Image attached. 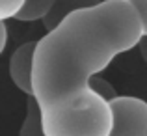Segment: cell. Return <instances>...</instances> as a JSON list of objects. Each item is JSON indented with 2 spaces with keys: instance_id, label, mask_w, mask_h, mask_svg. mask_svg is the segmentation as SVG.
Instances as JSON below:
<instances>
[{
  "instance_id": "1",
  "label": "cell",
  "mask_w": 147,
  "mask_h": 136,
  "mask_svg": "<svg viewBox=\"0 0 147 136\" xmlns=\"http://www.w3.org/2000/svg\"><path fill=\"white\" fill-rule=\"evenodd\" d=\"M147 36L125 0H100L63 17L36 41L32 99L39 110H69L86 103L91 76Z\"/></svg>"
},
{
  "instance_id": "2",
  "label": "cell",
  "mask_w": 147,
  "mask_h": 136,
  "mask_svg": "<svg viewBox=\"0 0 147 136\" xmlns=\"http://www.w3.org/2000/svg\"><path fill=\"white\" fill-rule=\"evenodd\" d=\"M45 136H108L112 116L108 101L90 90L86 103L69 110H39Z\"/></svg>"
},
{
  "instance_id": "3",
  "label": "cell",
  "mask_w": 147,
  "mask_h": 136,
  "mask_svg": "<svg viewBox=\"0 0 147 136\" xmlns=\"http://www.w3.org/2000/svg\"><path fill=\"white\" fill-rule=\"evenodd\" d=\"M112 125L108 136H147V103L134 95H115L108 101Z\"/></svg>"
},
{
  "instance_id": "4",
  "label": "cell",
  "mask_w": 147,
  "mask_h": 136,
  "mask_svg": "<svg viewBox=\"0 0 147 136\" xmlns=\"http://www.w3.org/2000/svg\"><path fill=\"white\" fill-rule=\"evenodd\" d=\"M36 41H24L19 45L17 49L11 52L9 64H7V71H9V78L13 84L19 88L22 93L32 97V54Z\"/></svg>"
},
{
  "instance_id": "5",
  "label": "cell",
  "mask_w": 147,
  "mask_h": 136,
  "mask_svg": "<svg viewBox=\"0 0 147 136\" xmlns=\"http://www.w3.org/2000/svg\"><path fill=\"white\" fill-rule=\"evenodd\" d=\"M99 2L100 0H54L47 15L41 19V22H43L45 30H52L69 13H73L76 9H84V7H91Z\"/></svg>"
},
{
  "instance_id": "6",
  "label": "cell",
  "mask_w": 147,
  "mask_h": 136,
  "mask_svg": "<svg viewBox=\"0 0 147 136\" xmlns=\"http://www.w3.org/2000/svg\"><path fill=\"white\" fill-rule=\"evenodd\" d=\"M52 2L54 0H24L19 13L15 15V21H22V22L41 21L50 9Z\"/></svg>"
},
{
  "instance_id": "7",
  "label": "cell",
  "mask_w": 147,
  "mask_h": 136,
  "mask_svg": "<svg viewBox=\"0 0 147 136\" xmlns=\"http://www.w3.org/2000/svg\"><path fill=\"white\" fill-rule=\"evenodd\" d=\"M19 136H45L39 123V108L32 97H28L26 101V116L19 131Z\"/></svg>"
},
{
  "instance_id": "8",
  "label": "cell",
  "mask_w": 147,
  "mask_h": 136,
  "mask_svg": "<svg viewBox=\"0 0 147 136\" xmlns=\"http://www.w3.org/2000/svg\"><path fill=\"white\" fill-rule=\"evenodd\" d=\"M88 88H90L95 95H99L100 99H104V101H110V99H114V97L117 95L115 90H114V86H112L106 78H102L100 75L91 76L90 82H88Z\"/></svg>"
},
{
  "instance_id": "9",
  "label": "cell",
  "mask_w": 147,
  "mask_h": 136,
  "mask_svg": "<svg viewBox=\"0 0 147 136\" xmlns=\"http://www.w3.org/2000/svg\"><path fill=\"white\" fill-rule=\"evenodd\" d=\"M24 0H0V22L7 19H15Z\"/></svg>"
},
{
  "instance_id": "10",
  "label": "cell",
  "mask_w": 147,
  "mask_h": 136,
  "mask_svg": "<svg viewBox=\"0 0 147 136\" xmlns=\"http://www.w3.org/2000/svg\"><path fill=\"white\" fill-rule=\"evenodd\" d=\"M125 2L132 7L138 21L142 22V26L147 28V0H125Z\"/></svg>"
},
{
  "instance_id": "11",
  "label": "cell",
  "mask_w": 147,
  "mask_h": 136,
  "mask_svg": "<svg viewBox=\"0 0 147 136\" xmlns=\"http://www.w3.org/2000/svg\"><path fill=\"white\" fill-rule=\"evenodd\" d=\"M6 41H7V30H6V24L0 22V54L6 49Z\"/></svg>"
}]
</instances>
